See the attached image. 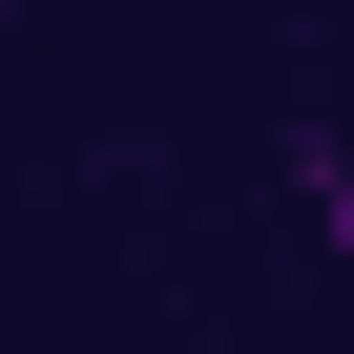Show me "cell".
Returning a JSON list of instances; mask_svg holds the SVG:
<instances>
[{
	"instance_id": "cell-1",
	"label": "cell",
	"mask_w": 354,
	"mask_h": 354,
	"mask_svg": "<svg viewBox=\"0 0 354 354\" xmlns=\"http://www.w3.org/2000/svg\"><path fill=\"white\" fill-rule=\"evenodd\" d=\"M313 230H333V271H354V125H313Z\"/></svg>"
},
{
	"instance_id": "cell-2",
	"label": "cell",
	"mask_w": 354,
	"mask_h": 354,
	"mask_svg": "<svg viewBox=\"0 0 354 354\" xmlns=\"http://www.w3.org/2000/svg\"><path fill=\"white\" fill-rule=\"evenodd\" d=\"M333 125H354V104H333Z\"/></svg>"
}]
</instances>
